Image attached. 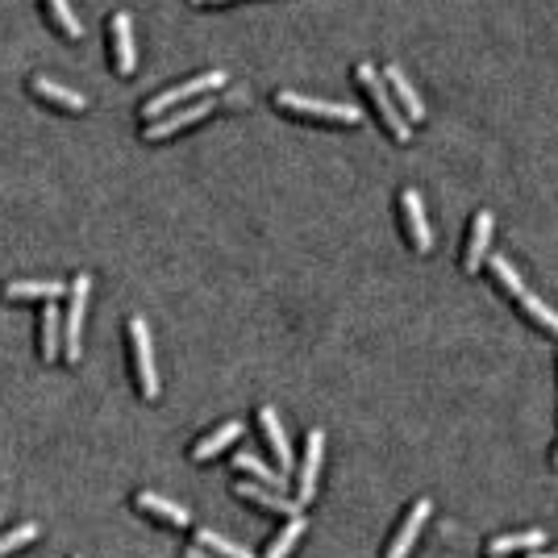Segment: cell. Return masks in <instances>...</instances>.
<instances>
[{
	"mask_svg": "<svg viewBox=\"0 0 558 558\" xmlns=\"http://www.w3.org/2000/svg\"><path fill=\"white\" fill-rule=\"evenodd\" d=\"M354 75H359V84L367 88V96H371V105L379 109V117H384V125H388V134H392L396 142H409V138H413V125L404 121L400 105H396V100H392V92H388V80H379V71H375L371 63H359V67H354Z\"/></svg>",
	"mask_w": 558,
	"mask_h": 558,
	"instance_id": "1",
	"label": "cell"
},
{
	"mask_svg": "<svg viewBox=\"0 0 558 558\" xmlns=\"http://www.w3.org/2000/svg\"><path fill=\"white\" fill-rule=\"evenodd\" d=\"M88 275H75L67 284V309H63V359L80 363V334H84V313H88Z\"/></svg>",
	"mask_w": 558,
	"mask_h": 558,
	"instance_id": "2",
	"label": "cell"
},
{
	"mask_svg": "<svg viewBox=\"0 0 558 558\" xmlns=\"http://www.w3.org/2000/svg\"><path fill=\"white\" fill-rule=\"evenodd\" d=\"M230 75L225 71H200V75H192V80H184V84H175V88H167V92H159L155 100H146L142 105V113L155 121V117H163V113H171L175 105H184V100H192V96H205V92H213V88H221Z\"/></svg>",
	"mask_w": 558,
	"mask_h": 558,
	"instance_id": "3",
	"label": "cell"
},
{
	"mask_svg": "<svg viewBox=\"0 0 558 558\" xmlns=\"http://www.w3.org/2000/svg\"><path fill=\"white\" fill-rule=\"evenodd\" d=\"M275 105L296 113V117H317V121H338V125H359L363 121L359 109L334 105V100H313V96H300V92H275Z\"/></svg>",
	"mask_w": 558,
	"mask_h": 558,
	"instance_id": "4",
	"label": "cell"
},
{
	"mask_svg": "<svg viewBox=\"0 0 558 558\" xmlns=\"http://www.w3.org/2000/svg\"><path fill=\"white\" fill-rule=\"evenodd\" d=\"M130 346H134V375H138V392L146 400L159 396V371H155V346H150V329L142 317H130Z\"/></svg>",
	"mask_w": 558,
	"mask_h": 558,
	"instance_id": "5",
	"label": "cell"
},
{
	"mask_svg": "<svg viewBox=\"0 0 558 558\" xmlns=\"http://www.w3.org/2000/svg\"><path fill=\"white\" fill-rule=\"evenodd\" d=\"M217 105H213V96H196L192 105H184L180 113H163V117H155L146 125V142H163V138H171V134H180V130H188V125H196V121H205L209 113H213Z\"/></svg>",
	"mask_w": 558,
	"mask_h": 558,
	"instance_id": "6",
	"label": "cell"
},
{
	"mask_svg": "<svg viewBox=\"0 0 558 558\" xmlns=\"http://www.w3.org/2000/svg\"><path fill=\"white\" fill-rule=\"evenodd\" d=\"M400 213H404V234H409L417 255H429L434 250V230L425 221V205H421V192L417 188H404L400 192Z\"/></svg>",
	"mask_w": 558,
	"mask_h": 558,
	"instance_id": "7",
	"label": "cell"
},
{
	"mask_svg": "<svg viewBox=\"0 0 558 558\" xmlns=\"http://www.w3.org/2000/svg\"><path fill=\"white\" fill-rule=\"evenodd\" d=\"M321 459H325V434L321 429H309V438H304V463H300V475H296V500L300 504H313Z\"/></svg>",
	"mask_w": 558,
	"mask_h": 558,
	"instance_id": "8",
	"label": "cell"
},
{
	"mask_svg": "<svg viewBox=\"0 0 558 558\" xmlns=\"http://www.w3.org/2000/svg\"><path fill=\"white\" fill-rule=\"evenodd\" d=\"M234 496L259 504V509H267V513H279V517H304V504L300 500L275 492V488H263V484H234Z\"/></svg>",
	"mask_w": 558,
	"mask_h": 558,
	"instance_id": "9",
	"label": "cell"
},
{
	"mask_svg": "<svg viewBox=\"0 0 558 558\" xmlns=\"http://www.w3.org/2000/svg\"><path fill=\"white\" fill-rule=\"evenodd\" d=\"M109 42H113V67L121 75H130L138 63V50H134V21L130 13H113L109 21Z\"/></svg>",
	"mask_w": 558,
	"mask_h": 558,
	"instance_id": "10",
	"label": "cell"
},
{
	"mask_svg": "<svg viewBox=\"0 0 558 558\" xmlns=\"http://www.w3.org/2000/svg\"><path fill=\"white\" fill-rule=\"evenodd\" d=\"M384 80H388V88L396 92V105H400V113H404V121H425V105H421V96H417V88H413V80L404 75V67L400 63H388L384 67Z\"/></svg>",
	"mask_w": 558,
	"mask_h": 558,
	"instance_id": "11",
	"label": "cell"
},
{
	"mask_svg": "<svg viewBox=\"0 0 558 558\" xmlns=\"http://www.w3.org/2000/svg\"><path fill=\"white\" fill-rule=\"evenodd\" d=\"M429 513H434V504H429V500H417L413 509H409V517H404L400 534L392 538V546H388V554H384V558H409V550H413V542L421 538V529H425Z\"/></svg>",
	"mask_w": 558,
	"mask_h": 558,
	"instance_id": "12",
	"label": "cell"
},
{
	"mask_svg": "<svg viewBox=\"0 0 558 558\" xmlns=\"http://www.w3.org/2000/svg\"><path fill=\"white\" fill-rule=\"evenodd\" d=\"M259 429H263V438H267L271 454L279 459V475H292V446H288V434H284V425H279V413L271 409V404H263V409H259Z\"/></svg>",
	"mask_w": 558,
	"mask_h": 558,
	"instance_id": "13",
	"label": "cell"
},
{
	"mask_svg": "<svg viewBox=\"0 0 558 558\" xmlns=\"http://www.w3.org/2000/svg\"><path fill=\"white\" fill-rule=\"evenodd\" d=\"M134 504H138L142 513L159 517L163 525H171V529H188V525H192V513L184 509V504H171V500H163L159 492H138V496H134Z\"/></svg>",
	"mask_w": 558,
	"mask_h": 558,
	"instance_id": "14",
	"label": "cell"
},
{
	"mask_svg": "<svg viewBox=\"0 0 558 558\" xmlns=\"http://www.w3.org/2000/svg\"><path fill=\"white\" fill-rule=\"evenodd\" d=\"M38 334H42V346H38V354H42V363H50V359H59L63 354V309L55 300H46V309H42V325H38Z\"/></svg>",
	"mask_w": 558,
	"mask_h": 558,
	"instance_id": "15",
	"label": "cell"
},
{
	"mask_svg": "<svg viewBox=\"0 0 558 558\" xmlns=\"http://www.w3.org/2000/svg\"><path fill=\"white\" fill-rule=\"evenodd\" d=\"M238 438H242V425H238V421H225V425H217L213 434H205V438L192 446V459H196V463H209V459H217L225 446H234Z\"/></svg>",
	"mask_w": 558,
	"mask_h": 558,
	"instance_id": "16",
	"label": "cell"
},
{
	"mask_svg": "<svg viewBox=\"0 0 558 558\" xmlns=\"http://www.w3.org/2000/svg\"><path fill=\"white\" fill-rule=\"evenodd\" d=\"M0 296L5 300H59V296H67V284H59V279H25V284H5Z\"/></svg>",
	"mask_w": 558,
	"mask_h": 558,
	"instance_id": "17",
	"label": "cell"
},
{
	"mask_svg": "<svg viewBox=\"0 0 558 558\" xmlns=\"http://www.w3.org/2000/svg\"><path fill=\"white\" fill-rule=\"evenodd\" d=\"M30 92L42 96V100H50V105L71 109V113H84V109H88V100H84L80 92H71V88L55 84V80H46V75H34V80H30Z\"/></svg>",
	"mask_w": 558,
	"mask_h": 558,
	"instance_id": "18",
	"label": "cell"
},
{
	"mask_svg": "<svg viewBox=\"0 0 558 558\" xmlns=\"http://www.w3.org/2000/svg\"><path fill=\"white\" fill-rule=\"evenodd\" d=\"M488 246H492V213H479L475 217V225H471V242H467V259H463V267L475 275L479 271V263L488 259Z\"/></svg>",
	"mask_w": 558,
	"mask_h": 558,
	"instance_id": "19",
	"label": "cell"
},
{
	"mask_svg": "<svg viewBox=\"0 0 558 558\" xmlns=\"http://www.w3.org/2000/svg\"><path fill=\"white\" fill-rule=\"evenodd\" d=\"M234 467L246 471V475H255L263 488H275V492H284V488H288V475H279L275 467H267V463L259 459V454H250V450H238V454H234Z\"/></svg>",
	"mask_w": 558,
	"mask_h": 558,
	"instance_id": "20",
	"label": "cell"
},
{
	"mask_svg": "<svg viewBox=\"0 0 558 558\" xmlns=\"http://www.w3.org/2000/svg\"><path fill=\"white\" fill-rule=\"evenodd\" d=\"M534 546H546L542 529H525V534H500V538L488 542V554L492 558H504V554H513V550H534Z\"/></svg>",
	"mask_w": 558,
	"mask_h": 558,
	"instance_id": "21",
	"label": "cell"
},
{
	"mask_svg": "<svg viewBox=\"0 0 558 558\" xmlns=\"http://www.w3.org/2000/svg\"><path fill=\"white\" fill-rule=\"evenodd\" d=\"M513 300H517V304H521V309H525L529 317H534L538 325H546V329H550V334H558V313L550 309V304H546V300H538V296H534V292H529L525 284H521V288L513 292Z\"/></svg>",
	"mask_w": 558,
	"mask_h": 558,
	"instance_id": "22",
	"label": "cell"
},
{
	"mask_svg": "<svg viewBox=\"0 0 558 558\" xmlns=\"http://www.w3.org/2000/svg\"><path fill=\"white\" fill-rule=\"evenodd\" d=\"M196 546H205V550H213L217 558H255L246 546H238V542H230V538H221V534H213V529H196Z\"/></svg>",
	"mask_w": 558,
	"mask_h": 558,
	"instance_id": "23",
	"label": "cell"
},
{
	"mask_svg": "<svg viewBox=\"0 0 558 558\" xmlns=\"http://www.w3.org/2000/svg\"><path fill=\"white\" fill-rule=\"evenodd\" d=\"M304 525H309L304 517H288V525L279 529V538L267 546V554H263V558H288V554H292V546L304 538Z\"/></svg>",
	"mask_w": 558,
	"mask_h": 558,
	"instance_id": "24",
	"label": "cell"
},
{
	"mask_svg": "<svg viewBox=\"0 0 558 558\" xmlns=\"http://www.w3.org/2000/svg\"><path fill=\"white\" fill-rule=\"evenodd\" d=\"M46 9H50V17L59 21V30H63L67 38H80V34H84V25H80V17L71 13V0H46Z\"/></svg>",
	"mask_w": 558,
	"mask_h": 558,
	"instance_id": "25",
	"label": "cell"
},
{
	"mask_svg": "<svg viewBox=\"0 0 558 558\" xmlns=\"http://www.w3.org/2000/svg\"><path fill=\"white\" fill-rule=\"evenodd\" d=\"M34 538H38V525H34V521H25V525H17L13 534H5V538H0V558H9L13 550H25V546H30Z\"/></svg>",
	"mask_w": 558,
	"mask_h": 558,
	"instance_id": "26",
	"label": "cell"
},
{
	"mask_svg": "<svg viewBox=\"0 0 558 558\" xmlns=\"http://www.w3.org/2000/svg\"><path fill=\"white\" fill-rule=\"evenodd\" d=\"M188 558H217V554L205 550V546H188Z\"/></svg>",
	"mask_w": 558,
	"mask_h": 558,
	"instance_id": "27",
	"label": "cell"
},
{
	"mask_svg": "<svg viewBox=\"0 0 558 558\" xmlns=\"http://www.w3.org/2000/svg\"><path fill=\"white\" fill-rule=\"evenodd\" d=\"M192 5H225V0H192Z\"/></svg>",
	"mask_w": 558,
	"mask_h": 558,
	"instance_id": "28",
	"label": "cell"
},
{
	"mask_svg": "<svg viewBox=\"0 0 558 558\" xmlns=\"http://www.w3.org/2000/svg\"><path fill=\"white\" fill-rule=\"evenodd\" d=\"M529 558H558V554H546V550H534V554H529Z\"/></svg>",
	"mask_w": 558,
	"mask_h": 558,
	"instance_id": "29",
	"label": "cell"
},
{
	"mask_svg": "<svg viewBox=\"0 0 558 558\" xmlns=\"http://www.w3.org/2000/svg\"><path fill=\"white\" fill-rule=\"evenodd\" d=\"M554 463H558V450H554Z\"/></svg>",
	"mask_w": 558,
	"mask_h": 558,
	"instance_id": "30",
	"label": "cell"
},
{
	"mask_svg": "<svg viewBox=\"0 0 558 558\" xmlns=\"http://www.w3.org/2000/svg\"><path fill=\"white\" fill-rule=\"evenodd\" d=\"M71 558H84V554H71Z\"/></svg>",
	"mask_w": 558,
	"mask_h": 558,
	"instance_id": "31",
	"label": "cell"
}]
</instances>
